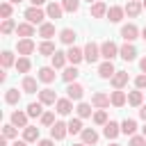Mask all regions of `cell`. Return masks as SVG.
Instances as JSON below:
<instances>
[{
    "label": "cell",
    "instance_id": "cb8c5ba5",
    "mask_svg": "<svg viewBox=\"0 0 146 146\" xmlns=\"http://www.w3.org/2000/svg\"><path fill=\"white\" fill-rule=\"evenodd\" d=\"M36 50H39V55H43V57H52V55L57 52V50H55V43H52L50 39H43Z\"/></svg>",
    "mask_w": 146,
    "mask_h": 146
},
{
    "label": "cell",
    "instance_id": "9c48e42d",
    "mask_svg": "<svg viewBox=\"0 0 146 146\" xmlns=\"http://www.w3.org/2000/svg\"><path fill=\"white\" fill-rule=\"evenodd\" d=\"M119 57L125 59V62H135V57H137V48H135L130 41H125V43L119 48Z\"/></svg>",
    "mask_w": 146,
    "mask_h": 146
},
{
    "label": "cell",
    "instance_id": "bcb514c9",
    "mask_svg": "<svg viewBox=\"0 0 146 146\" xmlns=\"http://www.w3.org/2000/svg\"><path fill=\"white\" fill-rule=\"evenodd\" d=\"M128 146H146V137L144 135H132L130 141H128Z\"/></svg>",
    "mask_w": 146,
    "mask_h": 146
},
{
    "label": "cell",
    "instance_id": "7bdbcfd3",
    "mask_svg": "<svg viewBox=\"0 0 146 146\" xmlns=\"http://www.w3.org/2000/svg\"><path fill=\"white\" fill-rule=\"evenodd\" d=\"M91 119H94L96 125H105V123H107V112H105V110H96Z\"/></svg>",
    "mask_w": 146,
    "mask_h": 146
},
{
    "label": "cell",
    "instance_id": "7402d4cb",
    "mask_svg": "<svg viewBox=\"0 0 146 146\" xmlns=\"http://www.w3.org/2000/svg\"><path fill=\"white\" fill-rule=\"evenodd\" d=\"M39 100H41L43 105H55V103H57V94H55L50 87H46V89L39 91Z\"/></svg>",
    "mask_w": 146,
    "mask_h": 146
},
{
    "label": "cell",
    "instance_id": "f35d334b",
    "mask_svg": "<svg viewBox=\"0 0 146 146\" xmlns=\"http://www.w3.org/2000/svg\"><path fill=\"white\" fill-rule=\"evenodd\" d=\"M30 68H32V62H30V57H23V55H21V57L16 59V71H18V73H27Z\"/></svg>",
    "mask_w": 146,
    "mask_h": 146
},
{
    "label": "cell",
    "instance_id": "83f0119b",
    "mask_svg": "<svg viewBox=\"0 0 146 146\" xmlns=\"http://www.w3.org/2000/svg\"><path fill=\"white\" fill-rule=\"evenodd\" d=\"M128 105H132V107H141V105H144V94H141V89L128 91Z\"/></svg>",
    "mask_w": 146,
    "mask_h": 146
},
{
    "label": "cell",
    "instance_id": "7c38bea8",
    "mask_svg": "<svg viewBox=\"0 0 146 146\" xmlns=\"http://www.w3.org/2000/svg\"><path fill=\"white\" fill-rule=\"evenodd\" d=\"M66 57H68V62H71L73 66H78V64L84 59V50H82V48H78V46H68Z\"/></svg>",
    "mask_w": 146,
    "mask_h": 146
},
{
    "label": "cell",
    "instance_id": "ffe728a7",
    "mask_svg": "<svg viewBox=\"0 0 146 146\" xmlns=\"http://www.w3.org/2000/svg\"><path fill=\"white\" fill-rule=\"evenodd\" d=\"M16 34H18L21 39H30V36H34V25H32L30 21H25V23H18V27H16Z\"/></svg>",
    "mask_w": 146,
    "mask_h": 146
},
{
    "label": "cell",
    "instance_id": "e575fe53",
    "mask_svg": "<svg viewBox=\"0 0 146 146\" xmlns=\"http://www.w3.org/2000/svg\"><path fill=\"white\" fill-rule=\"evenodd\" d=\"M0 64H2V68H9V66H16V59H14V52H11V50H2V52H0Z\"/></svg>",
    "mask_w": 146,
    "mask_h": 146
},
{
    "label": "cell",
    "instance_id": "9f6ffc18",
    "mask_svg": "<svg viewBox=\"0 0 146 146\" xmlns=\"http://www.w3.org/2000/svg\"><path fill=\"white\" fill-rule=\"evenodd\" d=\"M141 39L146 41V27H141Z\"/></svg>",
    "mask_w": 146,
    "mask_h": 146
},
{
    "label": "cell",
    "instance_id": "db71d44e",
    "mask_svg": "<svg viewBox=\"0 0 146 146\" xmlns=\"http://www.w3.org/2000/svg\"><path fill=\"white\" fill-rule=\"evenodd\" d=\"M30 2H32V5H34V7H41V5H43V2H46V0H30Z\"/></svg>",
    "mask_w": 146,
    "mask_h": 146
},
{
    "label": "cell",
    "instance_id": "f546056e",
    "mask_svg": "<svg viewBox=\"0 0 146 146\" xmlns=\"http://www.w3.org/2000/svg\"><path fill=\"white\" fill-rule=\"evenodd\" d=\"M78 75H80L78 66H73V64H71V66H66V68H64V73H62V80L68 84V82H75V80H78Z\"/></svg>",
    "mask_w": 146,
    "mask_h": 146
},
{
    "label": "cell",
    "instance_id": "e0dca14e",
    "mask_svg": "<svg viewBox=\"0 0 146 146\" xmlns=\"http://www.w3.org/2000/svg\"><path fill=\"white\" fill-rule=\"evenodd\" d=\"M125 9V16H130V18H137L139 14H141V0H128V5L123 7Z\"/></svg>",
    "mask_w": 146,
    "mask_h": 146
},
{
    "label": "cell",
    "instance_id": "836d02e7",
    "mask_svg": "<svg viewBox=\"0 0 146 146\" xmlns=\"http://www.w3.org/2000/svg\"><path fill=\"white\" fill-rule=\"evenodd\" d=\"M27 114H30V119H41V114H43V103H41V100L30 103V105H27Z\"/></svg>",
    "mask_w": 146,
    "mask_h": 146
},
{
    "label": "cell",
    "instance_id": "be15d7a7",
    "mask_svg": "<svg viewBox=\"0 0 146 146\" xmlns=\"http://www.w3.org/2000/svg\"><path fill=\"white\" fill-rule=\"evenodd\" d=\"M87 2H89V5H94V2H96V0H87Z\"/></svg>",
    "mask_w": 146,
    "mask_h": 146
},
{
    "label": "cell",
    "instance_id": "f5cc1de1",
    "mask_svg": "<svg viewBox=\"0 0 146 146\" xmlns=\"http://www.w3.org/2000/svg\"><path fill=\"white\" fill-rule=\"evenodd\" d=\"M5 71H7V68H2V71H0V82H5V80H7V73H5Z\"/></svg>",
    "mask_w": 146,
    "mask_h": 146
},
{
    "label": "cell",
    "instance_id": "3957f363",
    "mask_svg": "<svg viewBox=\"0 0 146 146\" xmlns=\"http://www.w3.org/2000/svg\"><path fill=\"white\" fill-rule=\"evenodd\" d=\"M121 36L125 39V41H135V39H141V30L135 25V23H125L123 27H121Z\"/></svg>",
    "mask_w": 146,
    "mask_h": 146
},
{
    "label": "cell",
    "instance_id": "74e56055",
    "mask_svg": "<svg viewBox=\"0 0 146 146\" xmlns=\"http://www.w3.org/2000/svg\"><path fill=\"white\" fill-rule=\"evenodd\" d=\"M16 21L14 18H2V25H0V32L2 34H11V32H16Z\"/></svg>",
    "mask_w": 146,
    "mask_h": 146
},
{
    "label": "cell",
    "instance_id": "9a60e30c",
    "mask_svg": "<svg viewBox=\"0 0 146 146\" xmlns=\"http://www.w3.org/2000/svg\"><path fill=\"white\" fill-rule=\"evenodd\" d=\"M46 14H48V18H52V21L62 18V16H64V7H62V2H48V5H46Z\"/></svg>",
    "mask_w": 146,
    "mask_h": 146
},
{
    "label": "cell",
    "instance_id": "91938a15",
    "mask_svg": "<svg viewBox=\"0 0 146 146\" xmlns=\"http://www.w3.org/2000/svg\"><path fill=\"white\" fill-rule=\"evenodd\" d=\"M141 135H144V137H146V125H144V128H141Z\"/></svg>",
    "mask_w": 146,
    "mask_h": 146
},
{
    "label": "cell",
    "instance_id": "d6986e66",
    "mask_svg": "<svg viewBox=\"0 0 146 146\" xmlns=\"http://www.w3.org/2000/svg\"><path fill=\"white\" fill-rule=\"evenodd\" d=\"M110 100H112L114 107H123V105L128 103V94H125L123 89H114V91L110 94Z\"/></svg>",
    "mask_w": 146,
    "mask_h": 146
},
{
    "label": "cell",
    "instance_id": "6da1fadb",
    "mask_svg": "<svg viewBox=\"0 0 146 146\" xmlns=\"http://www.w3.org/2000/svg\"><path fill=\"white\" fill-rule=\"evenodd\" d=\"M46 18H48V14H46V9H41V7H27L25 9V21H30L32 25H41V23H46Z\"/></svg>",
    "mask_w": 146,
    "mask_h": 146
},
{
    "label": "cell",
    "instance_id": "277c9868",
    "mask_svg": "<svg viewBox=\"0 0 146 146\" xmlns=\"http://www.w3.org/2000/svg\"><path fill=\"white\" fill-rule=\"evenodd\" d=\"M116 55H119V46H116L114 41L107 39V41L100 43V57H103V59H110V62H112Z\"/></svg>",
    "mask_w": 146,
    "mask_h": 146
},
{
    "label": "cell",
    "instance_id": "ee69618b",
    "mask_svg": "<svg viewBox=\"0 0 146 146\" xmlns=\"http://www.w3.org/2000/svg\"><path fill=\"white\" fill-rule=\"evenodd\" d=\"M39 121H41V125H48V128H50V125L55 123V112H43Z\"/></svg>",
    "mask_w": 146,
    "mask_h": 146
},
{
    "label": "cell",
    "instance_id": "ba28073f",
    "mask_svg": "<svg viewBox=\"0 0 146 146\" xmlns=\"http://www.w3.org/2000/svg\"><path fill=\"white\" fill-rule=\"evenodd\" d=\"M55 110H57V114H59V116H68V114L73 112V100H71L68 96H66V98H57Z\"/></svg>",
    "mask_w": 146,
    "mask_h": 146
},
{
    "label": "cell",
    "instance_id": "d590c367",
    "mask_svg": "<svg viewBox=\"0 0 146 146\" xmlns=\"http://www.w3.org/2000/svg\"><path fill=\"white\" fill-rule=\"evenodd\" d=\"M18 100H21V91H18L16 87H11V89L5 91V103H7V105H16Z\"/></svg>",
    "mask_w": 146,
    "mask_h": 146
},
{
    "label": "cell",
    "instance_id": "8992f818",
    "mask_svg": "<svg viewBox=\"0 0 146 146\" xmlns=\"http://www.w3.org/2000/svg\"><path fill=\"white\" fill-rule=\"evenodd\" d=\"M34 50H36V43H34L32 39H18V43H16V52H18V55L27 57V55H32Z\"/></svg>",
    "mask_w": 146,
    "mask_h": 146
},
{
    "label": "cell",
    "instance_id": "680465c9",
    "mask_svg": "<svg viewBox=\"0 0 146 146\" xmlns=\"http://www.w3.org/2000/svg\"><path fill=\"white\" fill-rule=\"evenodd\" d=\"M73 146H89V144H84V141H80V144H73Z\"/></svg>",
    "mask_w": 146,
    "mask_h": 146
},
{
    "label": "cell",
    "instance_id": "6125c7cd",
    "mask_svg": "<svg viewBox=\"0 0 146 146\" xmlns=\"http://www.w3.org/2000/svg\"><path fill=\"white\" fill-rule=\"evenodd\" d=\"M110 146H121V144H116V141H112V144H110Z\"/></svg>",
    "mask_w": 146,
    "mask_h": 146
},
{
    "label": "cell",
    "instance_id": "4dcf8cb0",
    "mask_svg": "<svg viewBox=\"0 0 146 146\" xmlns=\"http://www.w3.org/2000/svg\"><path fill=\"white\" fill-rule=\"evenodd\" d=\"M121 132L128 135V137H132V135L137 132V121H135V119H123V121H121Z\"/></svg>",
    "mask_w": 146,
    "mask_h": 146
},
{
    "label": "cell",
    "instance_id": "60d3db41",
    "mask_svg": "<svg viewBox=\"0 0 146 146\" xmlns=\"http://www.w3.org/2000/svg\"><path fill=\"white\" fill-rule=\"evenodd\" d=\"M2 135H5L7 139H16V137H18V128H16L14 123H7V125H2Z\"/></svg>",
    "mask_w": 146,
    "mask_h": 146
},
{
    "label": "cell",
    "instance_id": "94428289",
    "mask_svg": "<svg viewBox=\"0 0 146 146\" xmlns=\"http://www.w3.org/2000/svg\"><path fill=\"white\" fill-rule=\"evenodd\" d=\"M141 7H144V9H146V0H141Z\"/></svg>",
    "mask_w": 146,
    "mask_h": 146
},
{
    "label": "cell",
    "instance_id": "d6a6232c",
    "mask_svg": "<svg viewBox=\"0 0 146 146\" xmlns=\"http://www.w3.org/2000/svg\"><path fill=\"white\" fill-rule=\"evenodd\" d=\"M50 62H52V66H55V68H66V62H68V57H66V52L57 50V52L50 57Z\"/></svg>",
    "mask_w": 146,
    "mask_h": 146
},
{
    "label": "cell",
    "instance_id": "f907efd6",
    "mask_svg": "<svg viewBox=\"0 0 146 146\" xmlns=\"http://www.w3.org/2000/svg\"><path fill=\"white\" fill-rule=\"evenodd\" d=\"M27 144H30V141H25V139H16L11 146H27Z\"/></svg>",
    "mask_w": 146,
    "mask_h": 146
},
{
    "label": "cell",
    "instance_id": "7a4b0ae2",
    "mask_svg": "<svg viewBox=\"0 0 146 146\" xmlns=\"http://www.w3.org/2000/svg\"><path fill=\"white\" fill-rule=\"evenodd\" d=\"M82 50H84V62H89V64H96V62H98V57H100V46H98V43L87 41V46H84Z\"/></svg>",
    "mask_w": 146,
    "mask_h": 146
},
{
    "label": "cell",
    "instance_id": "8d00e7d4",
    "mask_svg": "<svg viewBox=\"0 0 146 146\" xmlns=\"http://www.w3.org/2000/svg\"><path fill=\"white\" fill-rule=\"evenodd\" d=\"M91 107H94V105H89V103H78L75 112H78V116H80V119H89V116H94V114H91V112H94Z\"/></svg>",
    "mask_w": 146,
    "mask_h": 146
},
{
    "label": "cell",
    "instance_id": "d4e9b609",
    "mask_svg": "<svg viewBox=\"0 0 146 146\" xmlns=\"http://www.w3.org/2000/svg\"><path fill=\"white\" fill-rule=\"evenodd\" d=\"M39 36H41V39H52V36H55V23H50V21L41 23V25H39Z\"/></svg>",
    "mask_w": 146,
    "mask_h": 146
},
{
    "label": "cell",
    "instance_id": "5b68a950",
    "mask_svg": "<svg viewBox=\"0 0 146 146\" xmlns=\"http://www.w3.org/2000/svg\"><path fill=\"white\" fill-rule=\"evenodd\" d=\"M66 135H68V123H64V121H55V123L50 125V137H52L55 141H62Z\"/></svg>",
    "mask_w": 146,
    "mask_h": 146
},
{
    "label": "cell",
    "instance_id": "4fadbf2b",
    "mask_svg": "<svg viewBox=\"0 0 146 146\" xmlns=\"http://www.w3.org/2000/svg\"><path fill=\"white\" fill-rule=\"evenodd\" d=\"M36 78H39V82H46V84H50V82H55V66H41L39 68V73H36Z\"/></svg>",
    "mask_w": 146,
    "mask_h": 146
},
{
    "label": "cell",
    "instance_id": "5bb4252c",
    "mask_svg": "<svg viewBox=\"0 0 146 146\" xmlns=\"http://www.w3.org/2000/svg\"><path fill=\"white\" fill-rule=\"evenodd\" d=\"M128 80H130V75H128L125 71H116V73L110 78V84H112L114 89H123V87L128 84Z\"/></svg>",
    "mask_w": 146,
    "mask_h": 146
},
{
    "label": "cell",
    "instance_id": "f1b7e54d",
    "mask_svg": "<svg viewBox=\"0 0 146 146\" xmlns=\"http://www.w3.org/2000/svg\"><path fill=\"white\" fill-rule=\"evenodd\" d=\"M23 139L30 141V144L39 141V128H36V125H25V128H23Z\"/></svg>",
    "mask_w": 146,
    "mask_h": 146
},
{
    "label": "cell",
    "instance_id": "f6af8a7d",
    "mask_svg": "<svg viewBox=\"0 0 146 146\" xmlns=\"http://www.w3.org/2000/svg\"><path fill=\"white\" fill-rule=\"evenodd\" d=\"M11 11H14L11 2H2V5H0V16H2V18H11Z\"/></svg>",
    "mask_w": 146,
    "mask_h": 146
},
{
    "label": "cell",
    "instance_id": "c3c4849f",
    "mask_svg": "<svg viewBox=\"0 0 146 146\" xmlns=\"http://www.w3.org/2000/svg\"><path fill=\"white\" fill-rule=\"evenodd\" d=\"M36 146H55V139H52V137H50V139H39Z\"/></svg>",
    "mask_w": 146,
    "mask_h": 146
},
{
    "label": "cell",
    "instance_id": "2e32d148",
    "mask_svg": "<svg viewBox=\"0 0 146 146\" xmlns=\"http://www.w3.org/2000/svg\"><path fill=\"white\" fill-rule=\"evenodd\" d=\"M107 5L103 2V0H96L94 5H91V9H89V14H91V18H103V16H107Z\"/></svg>",
    "mask_w": 146,
    "mask_h": 146
},
{
    "label": "cell",
    "instance_id": "8fae6325",
    "mask_svg": "<svg viewBox=\"0 0 146 146\" xmlns=\"http://www.w3.org/2000/svg\"><path fill=\"white\" fill-rule=\"evenodd\" d=\"M103 135L107 137V139H116L119 135H121V123H116V121H107L105 125H103Z\"/></svg>",
    "mask_w": 146,
    "mask_h": 146
},
{
    "label": "cell",
    "instance_id": "11a10c76",
    "mask_svg": "<svg viewBox=\"0 0 146 146\" xmlns=\"http://www.w3.org/2000/svg\"><path fill=\"white\" fill-rule=\"evenodd\" d=\"M0 146H7V137H5V135L0 137Z\"/></svg>",
    "mask_w": 146,
    "mask_h": 146
},
{
    "label": "cell",
    "instance_id": "6f0895ef",
    "mask_svg": "<svg viewBox=\"0 0 146 146\" xmlns=\"http://www.w3.org/2000/svg\"><path fill=\"white\" fill-rule=\"evenodd\" d=\"M9 2H11V5H18V2H23V0H9Z\"/></svg>",
    "mask_w": 146,
    "mask_h": 146
},
{
    "label": "cell",
    "instance_id": "44dd1931",
    "mask_svg": "<svg viewBox=\"0 0 146 146\" xmlns=\"http://www.w3.org/2000/svg\"><path fill=\"white\" fill-rule=\"evenodd\" d=\"M114 73H116V68H114V64H112L110 59H105V62H103V64L98 66V75H100L103 80H110V78H112Z\"/></svg>",
    "mask_w": 146,
    "mask_h": 146
},
{
    "label": "cell",
    "instance_id": "816d5d0a",
    "mask_svg": "<svg viewBox=\"0 0 146 146\" xmlns=\"http://www.w3.org/2000/svg\"><path fill=\"white\" fill-rule=\"evenodd\" d=\"M139 116L146 121V105H141V107H139Z\"/></svg>",
    "mask_w": 146,
    "mask_h": 146
},
{
    "label": "cell",
    "instance_id": "4316f807",
    "mask_svg": "<svg viewBox=\"0 0 146 146\" xmlns=\"http://www.w3.org/2000/svg\"><path fill=\"white\" fill-rule=\"evenodd\" d=\"M36 80L39 78H32V75H25L23 78V82H21V87H23V91L25 94H36L39 89H36Z\"/></svg>",
    "mask_w": 146,
    "mask_h": 146
},
{
    "label": "cell",
    "instance_id": "b9f144b4",
    "mask_svg": "<svg viewBox=\"0 0 146 146\" xmlns=\"http://www.w3.org/2000/svg\"><path fill=\"white\" fill-rule=\"evenodd\" d=\"M62 7H64V11L75 14V11L80 9V0H62Z\"/></svg>",
    "mask_w": 146,
    "mask_h": 146
},
{
    "label": "cell",
    "instance_id": "30bf717a",
    "mask_svg": "<svg viewBox=\"0 0 146 146\" xmlns=\"http://www.w3.org/2000/svg\"><path fill=\"white\" fill-rule=\"evenodd\" d=\"M66 96H68L71 100H82V96H84V87H82L80 82H68V87H66Z\"/></svg>",
    "mask_w": 146,
    "mask_h": 146
},
{
    "label": "cell",
    "instance_id": "ab89813d",
    "mask_svg": "<svg viewBox=\"0 0 146 146\" xmlns=\"http://www.w3.org/2000/svg\"><path fill=\"white\" fill-rule=\"evenodd\" d=\"M82 130H84V128H82V119H80V116H75V119L68 121V132H71V135H80Z\"/></svg>",
    "mask_w": 146,
    "mask_h": 146
},
{
    "label": "cell",
    "instance_id": "ac0fdd59",
    "mask_svg": "<svg viewBox=\"0 0 146 146\" xmlns=\"http://www.w3.org/2000/svg\"><path fill=\"white\" fill-rule=\"evenodd\" d=\"M123 16H125V9H123L121 5H112V7L107 9V18H110V23H121Z\"/></svg>",
    "mask_w": 146,
    "mask_h": 146
},
{
    "label": "cell",
    "instance_id": "52a82bcc",
    "mask_svg": "<svg viewBox=\"0 0 146 146\" xmlns=\"http://www.w3.org/2000/svg\"><path fill=\"white\" fill-rule=\"evenodd\" d=\"M91 105H94L96 110H105V107H110V105H112L110 94H105V91H96V94L91 96Z\"/></svg>",
    "mask_w": 146,
    "mask_h": 146
},
{
    "label": "cell",
    "instance_id": "603a6c76",
    "mask_svg": "<svg viewBox=\"0 0 146 146\" xmlns=\"http://www.w3.org/2000/svg\"><path fill=\"white\" fill-rule=\"evenodd\" d=\"M27 119H30V114H27V112H18V110L11 112V116H9V121H11L16 128H25V125H27Z\"/></svg>",
    "mask_w": 146,
    "mask_h": 146
},
{
    "label": "cell",
    "instance_id": "1f68e13d",
    "mask_svg": "<svg viewBox=\"0 0 146 146\" xmlns=\"http://www.w3.org/2000/svg\"><path fill=\"white\" fill-rule=\"evenodd\" d=\"M80 137H82V141L89 144V146H94V144L98 141V132H96L94 128H84V130L80 132Z\"/></svg>",
    "mask_w": 146,
    "mask_h": 146
},
{
    "label": "cell",
    "instance_id": "7dc6e473",
    "mask_svg": "<svg viewBox=\"0 0 146 146\" xmlns=\"http://www.w3.org/2000/svg\"><path fill=\"white\" fill-rule=\"evenodd\" d=\"M135 87H137V89H146V73H139V75L135 78Z\"/></svg>",
    "mask_w": 146,
    "mask_h": 146
},
{
    "label": "cell",
    "instance_id": "681fc988",
    "mask_svg": "<svg viewBox=\"0 0 146 146\" xmlns=\"http://www.w3.org/2000/svg\"><path fill=\"white\" fill-rule=\"evenodd\" d=\"M139 68H141V73H146V57L139 59Z\"/></svg>",
    "mask_w": 146,
    "mask_h": 146
},
{
    "label": "cell",
    "instance_id": "484cf974",
    "mask_svg": "<svg viewBox=\"0 0 146 146\" xmlns=\"http://www.w3.org/2000/svg\"><path fill=\"white\" fill-rule=\"evenodd\" d=\"M75 30H71V27H64L62 32H59V41L62 43H66V46H75Z\"/></svg>",
    "mask_w": 146,
    "mask_h": 146
}]
</instances>
